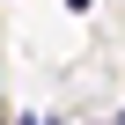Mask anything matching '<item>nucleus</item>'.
<instances>
[{
	"instance_id": "3",
	"label": "nucleus",
	"mask_w": 125,
	"mask_h": 125,
	"mask_svg": "<svg viewBox=\"0 0 125 125\" xmlns=\"http://www.w3.org/2000/svg\"><path fill=\"white\" fill-rule=\"evenodd\" d=\"M110 125H125V110H118V118H110Z\"/></svg>"
},
{
	"instance_id": "1",
	"label": "nucleus",
	"mask_w": 125,
	"mask_h": 125,
	"mask_svg": "<svg viewBox=\"0 0 125 125\" xmlns=\"http://www.w3.org/2000/svg\"><path fill=\"white\" fill-rule=\"evenodd\" d=\"M15 125H44V118H37V110H22V118H15Z\"/></svg>"
},
{
	"instance_id": "2",
	"label": "nucleus",
	"mask_w": 125,
	"mask_h": 125,
	"mask_svg": "<svg viewBox=\"0 0 125 125\" xmlns=\"http://www.w3.org/2000/svg\"><path fill=\"white\" fill-rule=\"evenodd\" d=\"M66 8H74V15H81V8H88V0H66Z\"/></svg>"
}]
</instances>
